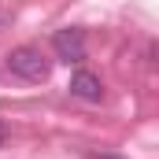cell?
Masks as SVG:
<instances>
[{
  "label": "cell",
  "mask_w": 159,
  "mask_h": 159,
  "mask_svg": "<svg viewBox=\"0 0 159 159\" xmlns=\"http://www.w3.org/2000/svg\"><path fill=\"white\" fill-rule=\"evenodd\" d=\"M104 159H111V156H104Z\"/></svg>",
  "instance_id": "5b68a950"
},
{
  "label": "cell",
  "mask_w": 159,
  "mask_h": 159,
  "mask_svg": "<svg viewBox=\"0 0 159 159\" xmlns=\"http://www.w3.org/2000/svg\"><path fill=\"white\" fill-rule=\"evenodd\" d=\"M7 70L15 74V78L22 81H44L52 74V59L34 48V44H19V48H11V56H7Z\"/></svg>",
  "instance_id": "6da1fadb"
},
{
  "label": "cell",
  "mask_w": 159,
  "mask_h": 159,
  "mask_svg": "<svg viewBox=\"0 0 159 159\" xmlns=\"http://www.w3.org/2000/svg\"><path fill=\"white\" fill-rule=\"evenodd\" d=\"M67 89H70V96L89 100V104H100L104 100V81H100V74H93V70H74Z\"/></svg>",
  "instance_id": "3957f363"
},
{
  "label": "cell",
  "mask_w": 159,
  "mask_h": 159,
  "mask_svg": "<svg viewBox=\"0 0 159 159\" xmlns=\"http://www.w3.org/2000/svg\"><path fill=\"white\" fill-rule=\"evenodd\" d=\"M4 137H7V133H4V122H0V144H4Z\"/></svg>",
  "instance_id": "277c9868"
},
{
  "label": "cell",
  "mask_w": 159,
  "mask_h": 159,
  "mask_svg": "<svg viewBox=\"0 0 159 159\" xmlns=\"http://www.w3.org/2000/svg\"><path fill=\"white\" fill-rule=\"evenodd\" d=\"M52 48H56V59H63V63H81L85 59V37H81V30H74V26L56 30Z\"/></svg>",
  "instance_id": "7a4b0ae2"
}]
</instances>
